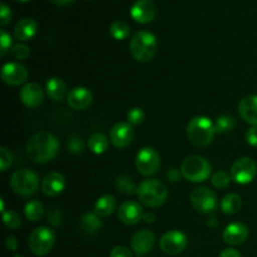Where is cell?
<instances>
[{
  "label": "cell",
  "mask_w": 257,
  "mask_h": 257,
  "mask_svg": "<svg viewBox=\"0 0 257 257\" xmlns=\"http://www.w3.org/2000/svg\"><path fill=\"white\" fill-rule=\"evenodd\" d=\"M59 151V142L49 132H38L30 137L27 143V156L32 162L48 163L54 160Z\"/></svg>",
  "instance_id": "1"
},
{
  "label": "cell",
  "mask_w": 257,
  "mask_h": 257,
  "mask_svg": "<svg viewBox=\"0 0 257 257\" xmlns=\"http://www.w3.org/2000/svg\"><path fill=\"white\" fill-rule=\"evenodd\" d=\"M157 38L147 30L136 33L130 43L131 54L137 62L141 63L151 62L157 53Z\"/></svg>",
  "instance_id": "2"
},
{
  "label": "cell",
  "mask_w": 257,
  "mask_h": 257,
  "mask_svg": "<svg viewBox=\"0 0 257 257\" xmlns=\"http://www.w3.org/2000/svg\"><path fill=\"white\" fill-rule=\"evenodd\" d=\"M215 135V123L203 115L192 118L187 125V138L195 147H206L211 145Z\"/></svg>",
  "instance_id": "3"
},
{
  "label": "cell",
  "mask_w": 257,
  "mask_h": 257,
  "mask_svg": "<svg viewBox=\"0 0 257 257\" xmlns=\"http://www.w3.org/2000/svg\"><path fill=\"white\" fill-rule=\"evenodd\" d=\"M137 196L143 205L160 207L167 201L168 191L165 183L158 180H145L138 186Z\"/></svg>",
  "instance_id": "4"
},
{
  "label": "cell",
  "mask_w": 257,
  "mask_h": 257,
  "mask_svg": "<svg viewBox=\"0 0 257 257\" xmlns=\"http://www.w3.org/2000/svg\"><path fill=\"white\" fill-rule=\"evenodd\" d=\"M182 176L190 182H203L211 175V165L205 157L193 155L183 160L181 165Z\"/></svg>",
  "instance_id": "5"
},
{
  "label": "cell",
  "mask_w": 257,
  "mask_h": 257,
  "mask_svg": "<svg viewBox=\"0 0 257 257\" xmlns=\"http://www.w3.org/2000/svg\"><path fill=\"white\" fill-rule=\"evenodd\" d=\"M10 186L15 193L23 197H29L34 195L39 188V178L33 171L28 168H20L12 175Z\"/></svg>",
  "instance_id": "6"
},
{
  "label": "cell",
  "mask_w": 257,
  "mask_h": 257,
  "mask_svg": "<svg viewBox=\"0 0 257 257\" xmlns=\"http://www.w3.org/2000/svg\"><path fill=\"white\" fill-rule=\"evenodd\" d=\"M54 243V232L48 227L35 228L29 236V248L37 256H45L49 253Z\"/></svg>",
  "instance_id": "7"
},
{
  "label": "cell",
  "mask_w": 257,
  "mask_h": 257,
  "mask_svg": "<svg viewBox=\"0 0 257 257\" xmlns=\"http://www.w3.org/2000/svg\"><path fill=\"white\" fill-rule=\"evenodd\" d=\"M136 167L143 176L156 175L161 167V158L157 151L152 147H145L136 156Z\"/></svg>",
  "instance_id": "8"
},
{
  "label": "cell",
  "mask_w": 257,
  "mask_h": 257,
  "mask_svg": "<svg viewBox=\"0 0 257 257\" xmlns=\"http://www.w3.org/2000/svg\"><path fill=\"white\" fill-rule=\"evenodd\" d=\"M257 173V165L251 157H241L231 167V178L238 185L252 182Z\"/></svg>",
  "instance_id": "9"
},
{
  "label": "cell",
  "mask_w": 257,
  "mask_h": 257,
  "mask_svg": "<svg viewBox=\"0 0 257 257\" xmlns=\"http://www.w3.org/2000/svg\"><path fill=\"white\" fill-rule=\"evenodd\" d=\"M193 208L201 213H211L217 206V197L215 192L207 187H196L190 195Z\"/></svg>",
  "instance_id": "10"
},
{
  "label": "cell",
  "mask_w": 257,
  "mask_h": 257,
  "mask_svg": "<svg viewBox=\"0 0 257 257\" xmlns=\"http://www.w3.org/2000/svg\"><path fill=\"white\" fill-rule=\"evenodd\" d=\"M187 246V237L183 232L177 230H172L166 232L161 237L160 247L166 255L175 256L182 252Z\"/></svg>",
  "instance_id": "11"
},
{
  "label": "cell",
  "mask_w": 257,
  "mask_h": 257,
  "mask_svg": "<svg viewBox=\"0 0 257 257\" xmlns=\"http://www.w3.org/2000/svg\"><path fill=\"white\" fill-rule=\"evenodd\" d=\"M157 15V9L152 0H137L131 8V17L140 24H148Z\"/></svg>",
  "instance_id": "12"
},
{
  "label": "cell",
  "mask_w": 257,
  "mask_h": 257,
  "mask_svg": "<svg viewBox=\"0 0 257 257\" xmlns=\"http://www.w3.org/2000/svg\"><path fill=\"white\" fill-rule=\"evenodd\" d=\"M110 142L115 148H125L132 143L135 138V131H133L132 124L125 122H119L113 125L110 130Z\"/></svg>",
  "instance_id": "13"
},
{
  "label": "cell",
  "mask_w": 257,
  "mask_h": 257,
  "mask_svg": "<svg viewBox=\"0 0 257 257\" xmlns=\"http://www.w3.org/2000/svg\"><path fill=\"white\" fill-rule=\"evenodd\" d=\"M28 69L20 63H8L2 68V79L9 85H20L28 79Z\"/></svg>",
  "instance_id": "14"
},
{
  "label": "cell",
  "mask_w": 257,
  "mask_h": 257,
  "mask_svg": "<svg viewBox=\"0 0 257 257\" xmlns=\"http://www.w3.org/2000/svg\"><path fill=\"white\" fill-rule=\"evenodd\" d=\"M117 216L124 225H136L142 220L143 208L136 201H125L118 208Z\"/></svg>",
  "instance_id": "15"
},
{
  "label": "cell",
  "mask_w": 257,
  "mask_h": 257,
  "mask_svg": "<svg viewBox=\"0 0 257 257\" xmlns=\"http://www.w3.org/2000/svg\"><path fill=\"white\" fill-rule=\"evenodd\" d=\"M156 243V236L152 231L150 230H141L133 235L132 240H131V246L132 250L135 251L137 255H146V253L151 252L155 247Z\"/></svg>",
  "instance_id": "16"
},
{
  "label": "cell",
  "mask_w": 257,
  "mask_h": 257,
  "mask_svg": "<svg viewBox=\"0 0 257 257\" xmlns=\"http://www.w3.org/2000/svg\"><path fill=\"white\" fill-rule=\"evenodd\" d=\"M67 102L70 108L75 110H84L92 104L93 94L88 88L75 87L68 93Z\"/></svg>",
  "instance_id": "17"
},
{
  "label": "cell",
  "mask_w": 257,
  "mask_h": 257,
  "mask_svg": "<svg viewBox=\"0 0 257 257\" xmlns=\"http://www.w3.org/2000/svg\"><path fill=\"white\" fill-rule=\"evenodd\" d=\"M44 99V92L37 83H28L20 90V100L28 108H38Z\"/></svg>",
  "instance_id": "18"
},
{
  "label": "cell",
  "mask_w": 257,
  "mask_h": 257,
  "mask_svg": "<svg viewBox=\"0 0 257 257\" xmlns=\"http://www.w3.org/2000/svg\"><path fill=\"white\" fill-rule=\"evenodd\" d=\"M248 237L247 226L241 222H233L223 231L222 238L227 245L238 246L245 242Z\"/></svg>",
  "instance_id": "19"
},
{
  "label": "cell",
  "mask_w": 257,
  "mask_h": 257,
  "mask_svg": "<svg viewBox=\"0 0 257 257\" xmlns=\"http://www.w3.org/2000/svg\"><path fill=\"white\" fill-rule=\"evenodd\" d=\"M65 188V178L59 172H50L42 182V191L49 197H55L62 193Z\"/></svg>",
  "instance_id": "20"
},
{
  "label": "cell",
  "mask_w": 257,
  "mask_h": 257,
  "mask_svg": "<svg viewBox=\"0 0 257 257\" xmlns=\"http://www.w3.org/2000/svg\"><path fill=\"white\" fill-rule=\"evenodd\" d=\"M238 113L246 123L257 127V94L242 98L238 104Z\"/></svg>",
  "instance_id": "21"
},
{
  "label": "cell",
  "mask_w": 257,
  "mask_h": 257,
  "mask_svg": "<svg viewBox=\"0 0 257 257\" xmlns=\"http://www.w3.org/2000/svg\"><path fill=\"white\" fill-rule=\"evenodd\" d=\"M38 32V24L34 19L32 18H24V19L19 20L15 25L14 29V37L18 40L22 42H27L32 38L35 37Z\"/></svg>",
  "instance_id": "22"
},
{
  "label": "cell",
  "mask_w": 257,
  "mask_h": 257,
  "mask_svg": "<svg viewBox=\"0 0 257 257\" xmlns=\"http://www.w3.org/2000/svg\"><path fill=\"white\" fill-rule=\"evenodd\" d=\"M45 89H47V93L50 99H53L54 102H62L65 98V95H67V85H65V83L60 78L57 77L48 79Z\"/></svg>",
  "instance_id": "23"
},
{
  "label": "cell",
  "mask_w": 257,
  "mask_h": 257,
  "mask_svg": "<svg viewBox=\"0 0 257 257\" xmlns=\"http://www.w3.org/2000/svg\"><path fill=\"white\" fill-rule=\"evenodd\" d=\"M115 210V198L112 195H104L97 200L94 205V213L98 217H107Z\"/></svg>",
  "instance_id": "24"
},
{
  "label": "cell",
  "mask_w": 257,
  "mask_h": 257,
  "mask_svg": "<svg viewBox=\"0 0 257 257\" xmlns=\"http://www.w3.org/2000/svg\"><path fill=\"white\" fill-rule=\"evenodd\" d=\"M80 226L87 235H95L102 228V221L94 212H87L80 217Z\"/></svg>",
  "instance_id": "25"
},
{
  "label": "cell",
  "mask_w": 257,
  "mask_h": 257,
  "mask_svg": "<svg viewBox=\"0 0 257 257\" xmlns=\"http://www.w3.org/2000/svg\"><path fill=\"white\" fill-rule=\"evenodd\" d=\"M242 207V200L236 193H228L221 201V210L226 215H235Z\"/></svg>",
  "instance_id": "26"
},
{
  "label": "cell",
  "mask_w": 257,
  "mask_h": 257,
  "mask_svg": "<svg viewBox=\"0 0 257 257\" xmlns=\"http://www.w3.org/2000/svg\"><path fill=\"white\" fill-rule=\"evenodd\" d=\"M88 146H89V150L93 153H95V155H103L108 150L109 141H108V138L103 133H94L88 140Z\"/></svg>",
  "instance_id": "27"
},
{
  "label": "cell",
  "mask_w": 257,
  "mask_h": 257,
  "mask_svg": "<svg viewBox=\"0 0 257 257\" xmlns=\"http://www.w3.org/2000/svg\"><path fill=\"white\" fill-rule=\"evenodd\" d=\"M25 217L29 221H33V222H37L44 215V206L39 202V201H29V202L25 205L24 208Z\"/></svg>",
  "instance_id": "28"
},
{
  "label": "cell",
  "mask_w": 257,
  "mask_h": 257,
  "mask_svg": "<svg viewBox=\"0 0 257 257\" xmlns=\"http://www.w3.org/2000/svg\"><path fill=\"white\" fill-rule=\"evenodd\" d=\"M115 187L119 192L125 193V195H135L138 191V186H136V183L133 182L132 177L125 175L119 176L115 180Z\"/></svg>",
  "instance_id": "29"
},
{
  "label": "cell",
  "mask_w": 257,
  "mask_h": 257,
  "mask_svg": "<svg viewBox=\"0 0 257 257\" xmlns=\"http://www.w3.org/2000/svg\"><path fill=\"white\" fill-rule=\"evenodd\" d=\"M130 32V25L125 22H123V20H115V22H113L109 27L110 35H112L115 40H123L125 39V38H128Z\"/></svg>",
  "instance_id": "30"
},
{
  "label": "cell",
  "mask_w": 257,
  "mask_h": 257,
  "mask_svg": "<svg viewBox=\"0 0 257 257\" xmlns=\"http://www.w3.org/2000/svg\"><path fill=\"white\" fill-rule=\"evenodd\" d=\"M236 127V119L232 115H221L217 118L215 122V130L216 135H221V133H227L232 131Z\"/></svg>",
  "instance_id": "31"
},
{
  "label": "cell",
  "mask_w": 257,
  "mask_h": 257,
  "mask_svg": "<svg viewBox=\"0 0 257 257\" xmlns=\"http://www.w3.org/2000/svg\"><path fill=\"white\" fill-rule=\"evenodd\" d=\"M231 182V176L228 175L225 171H218V172L213 173L212 177H211V183L213 185V187L216 188H227L230 186Z\"/></svg>",
  "instance_id": "32"
},
{
  "label": "cell",
  "mask_w": 257,
  "mask_h": 257,
  "mask_svg": "<svg viewBox=\"0 0 257 257\" xmlns=\"http://www.w3.org/2000/svg\"><path fill=\"white\" fill-rule=\"evenodd\" d=\"M3 221H4L5 226L10 230H18L22 226V220L18 216L17 212L14 211H5L3 212Z\"/></svg>",
  "instance_id": "33"
},
{
  "label": "cell",
  "mask_w": 257,
  "mask_h": 257,
  "mask_svg": "<svg viewBox=\"0 0 257 257\" xmlns=\"http://www.w3.org/2000/svg\"><path fill=\"white\" fill-rule=\"evenodd\" d=\"M127 119H128V123H130V124L140 125L145 122L146 113L143 112L142 108L135 107V108H132V109L128 110Z\"/></svg>",
  "instance_id": "34"
},
{
  "label": "cell",
  "mask_w": 257,
  "mask_h": 257,
  "mask_svg": "<svg viewBox=\"0 0 257 257\" xmlns=\"http://www.w3.org/2000/svg\"><path fill=\"white\" fill-rule=\"evenodd\" d=\"M47 221L49 225L58 227V226H60L64 222V213H63V211L60 208H50L47 213Z\"/></svg>",
  "instance_id": "35"
},
{
  "label": "cell",
  "mask_w": 257,
  "mask_h": 257,
  "mask_svg": "<svg viewBox=\"0 0 257 257\" xmlns=\"http://www.w3.org/2000/svg\"><path fill=\"white\" fill-rule=\"evenodd\" d=\"M68 150L73 155H79L84 150V142H83L82 137L77 135H73L72 137L68 140Z\"/></svg>",
  "instance_id": "36"
},
{
  "label": "cell",
  "mask_w": 257,
  "mask_h": 257,
  "mask_svg": "<svg viewBox=\"0 0 257 257\" xmlns=\"http://www.w3.org/2000/svg\"><path fill=\"white\" fill-rule=\"evenodd\" d=\"M12 55L18 60H25L29 58L30 55V49L28 45L25 44H15L14 47L12 48Z\"/></svg>",
  "instance_id": "37"
},
{
  "label": "cell",
  "mask_w": 257,
  "mask_h": 257,
  "mask_svg": "<svg viewBox=\"0 0 257 257\" xmlns=\"http://www.w3.org/2000/svg\"><path fill=\"white\" fill-rule=\"evenodd\" d=\"M12 37L5 30L0 32V55L5 57L9 50H12Z\"/></svg>",
  "instance_id": "38"
},
{
  "label": "cell",
  "mask_w": 257,
  "mask_h": 257,
  "mask_svg": "<svg viewBox=\"0 0 257 257\" xmlns=\"http://www.w3.org/2000/svg\"><path fill=\"white\" fill-rule=\"evenodd\" d=\"M13 162V155L5 147L0 148V170L4 172Z\"/></svg>",
  "instance_id": "39"
},
{
  "label": "cell",
  "mask_w": 257,
  "mask_h": 257,
  "mask_svg": "<svg viewBox=\"0 0 257 257\" xmlns=\"http://www.w3.org/2000/svg\"><path fill=\"white\" fill-rule=\"evenodd\" d=\"M12 17L13 14L10 8L5 3H2V5H0V24H2V27H5V25L9 24L10 20H12Z\"/></svg>",
  "instance_id": "40"
},
{
  "label": "cell",
  "mask_w": 257,
  "mask_h": 257,
  "mask_svg": "<svg viewBox=\"0 0 257 257\" xmlns=\"http://www.w3.org/2000/svg\"><path fill=\"white\" fill-rule=\"evenodd\" d=\"M110 257H133V255L130 248L124 247V246H115L110 251Z\"/></svg>",
  "instance_id": "41"
},
{
  "label": "cell",
  "mask_w": 257,
  "mask_h": 257,
  "mask_svg": "<svg viewBox=\"0 0 257 257\" xmlns=\"http://www.w3.org/2000/svg\"><path fill=\"white\" fill-rule=\"evenodd\" d=\"M246 142L250 146L257 147V127H251L246 132Z\"/></svg>",
  "instance_id": "42"
},
{
  "label": "cell",
  "mask_w": 257,
  "mask_h": 257,
  "mask_svg": "<svg viewBox=\"0 0 257 257\" xmlns=\"http://www.w3.org/2000/svg\"><path fill=\"white\" fill-rule=\"evenodd\" d=\"M181 175H182V172H181L178 168H170V170L167 171V173H166V177H167V180L170 181V182H178L181 178Z\"/></svg>",
  "instance_id": "43"
},
{
  "label": "cell",
  "mask_w": 257,
  "mask_h": 257,
  "mask_svg": "<svg viewBox=\"0 0 257 257\" xmlns=\"http://www.w3.org/2000/svg\"><path fill=\"white\" fill-rule=\"evenodd\" d=\"M5 245H7V248L10 251H15L18 248V240L14 236H8L7 241H5Z\"/></svg>",
  "instance_id": "44"
},
{
  "label": "cell",
  "mask_w": 257,
  "mask_h": 257,
  "mask_svg": "<svg viewBox=\"0 0 257 257\" xmlns=\"http://www.w3.org/2000/svg\"><path fill=\"white\" fill-rule=\"evenodd\" d=\"M218 257H241V253L235 248H225Z\"/></svg>",
  "instance_id": "45"
},
{
  "label": "cell",
  "mask_w": 257,
  "mask_h": 257,
  "mask_svg": "<svg viewBox=\"0 0 257 257\" xmlns=\"http://www.w3.org/2000/svg\"><path fill=\"white\" fill-rule=\"evenodd\" d=\"M142 220L145 221V222H147V223L155 222V220H156L155 213H152V212H143Z\"/></svg>",
  "instance_id": "46"
},
{
  "label": "cell",
  "mask_w": 257,
  "mask_h": 257,
  "mask_svg": "<svg viewBox=\"0 0 257 257\" xmlns=\"http://www.w3.org/2000/svg\"><path fill=\"white\" fill-rule=\"evenodd\" d=\"M207 226H208V227H211V228L217 227V218H216L215 216H212V217L208 218V220H207Z\"/></svg>",
  "instance_id": "47"
},
{
  "label": "cell",
  "mask_w": 257,
  "mask_h": 257,
  "mask_svg": "<svg viewBox=\"0 0 257 257\" xmlns=\"http://www.w3.org/2000/svg\"><path fill=\"white\" fill-rule=\"evenodd\" d=\"M52 2L54 3V4L60 5V7H65V5L72 4V3L74 2V0H52Z\"/></svg>",
  "instance_id": "48"
},
{
  "label": "cell",
  "mask_w": 257,
  "mask_h": 257,
  "mask_svg": "<svg viewBox=\"0 0 257 257\" xmlns=\"http://www.w3.org/2000/svg\"><path fill=\"white\" fill-rule=\"evenodd\" d=\"M18 2H23V3H24V2H29V0H18Z\"/></svg>",
  "instance_id": "49"
},
{
  "label": "cell",
  "mask_w": 257,
  "mask_h": 257,
  "mask_svg": "<svg viewBox=\"0 0 257 257\" xmlns=\"http://www.w3.org/2000/svg\"><path fill=\"white\" fill-rule=\"evenodd\" d=\"M15 257H23V256H20V255H17Z\"/></svg>",
  "instance_id": "50"
}]
</instances>
